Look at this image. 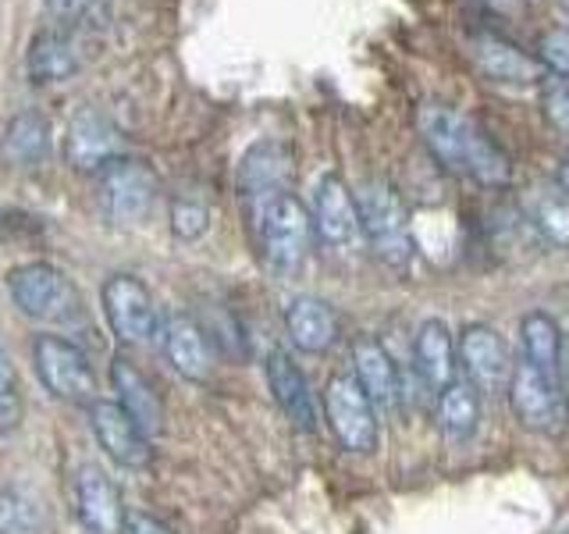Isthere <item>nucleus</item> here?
<instances>
[{
  "label": "nucleus",
  "mask_w": 569,
  "mask_h": 534,
  "mask_svg": "<svg viewBox=\"0 0 569 534\" xmlns=\"http://www.w3.org/2000/svg\"><path fill=\"white\" fill-rule=\"evenodd\" d=\"M417 132L423 139L427 154H431L449 175L470 178V182L485 189H502L512 182L509 154L498 147L470 115L456 111V107L438 103V100L420 103Z\"/></svg>",
  "instance_id": "f257e3e1"
},
{
  "label": "nucleus",
  "mask_w": 569,
  "mask_h": 534,
  "mask_svg": "<svg viewBox=\"0 0 569 534\" xmlns=\"http://www.w3.org/2000/svg\"><path fill=\"white\" fill-rule=\"evenodd\" d=\"M249 204V225H253V239L263 264L274 275H296L310 257L313 236V218L310 207L289 189L263 192Z\"/></svg>",
  "instance_id": "f03ea898"
},
{
  "label": "nucleus",
  "mask_w": 569,
  "mask_h": 534,
  "mask_svg": "<svg viewBox=\"0 0 569 534\" xmlns=\"http://www.w3.org/2000/svg\"><path fill=\"white\" fill-rule=\"evenodd\" d=\"M356 214H360V236L370 243L373 254L391 267H406L413 257V239H409L402 192L385 178H367L356 189Z\"/></svg>",
  "instance_id": "7ed1b4c3"
},
{
  "label": "nucleus",
  "mask_w": 569,
  "mask_h": 534,
  "mask_svg": "<svg viewBox=\"0 0 569 534\" xmlns=\"http://www.w3.org/2000/svg\"><path fill=\"white\" fill-rule=\"evenodd\" d=\"M8 296L18 310L47 325H71L82 317L76 281L47 260H29L8 271Z\"/></svg>",
  "instance_id": "20e7f679"
},
{
  "label": "nucleus",
  "mask_w": 569,
  "mask_h": 534,
  "mask_svg": "<svg viewBox=\"0 0 569 534\" xmlns=\"http://www.w3.org/2000/svg\"><path fill=\"white\" fill-rule=\"evenodd\" d=\"M157 196H160V178L147 160L121 154L97 171V207L111 225L129 228L147 221L153 214Z\"/></svg>",
  "instance_id": "39448f33"
},
{
  "label": "nucleus",
  "mask_w": 569,
  "mask_h": 534,
  "mask_svg": "<svg viewBox=\"0 0 569 534\" xmlns=\"http://www.w3.org/2000/svg\"><path fill=\"white\" fill-rule=\"evenodd\" d=\"M325 421L331 427V435L338 438L346 453L367 456L381 445V421L378 406L363 392V385L356 382V374L338 370L325 382Z\"/></svg>",
  "instance_id": "423d86ee"
},
{
  "label": "nucleus",
  "mask_w": 569,
  "mask_h": 534,
  "mask_svg": "<svg viewBox=\"0 0 569 534\" xmlns=\"http://www.w3.org/2000/svg\"><path fill=\"white\" fill-rule=\"evenodd\" d=\"M32 367L40 385L53 399L71 406L97 403V374L82 346H76L64 335H36L32 338Z\"/></svg>",
  "instance_id": "0eeeda50"
},
{
  "label": "nucleus",
  "mask_w": 569,
  "mask_h": 534,
  "mask_svg": "<svg viewBox=\"0 0 569 534\" xmlns=\"http://www.w3.org/2000/svg\"><path fill=\"white\" fill-rule=\"evenodd\" d=\"M100 307L107 317V328L114 332L121 346H150L153 338H160V314L157 299L147 289V281L118 271L100 285Z\"/></svg>",
  "instance_id": "6e6552de"
},
{
  "label": "nucleus",
  "mask_w": 569,
  "mask_h": 534,
  "mask_svg": "<svg viewBox=\"0 0 569 534\" xmlns=\"http://www.w3.org/2000/svg\"><path fill=\"white\" fill-rule=\"evenodd\" d=\"M456 349H459L462 378H467L480 396H502V392H509L516 364H512V353L502 332L485 325V320H470V325H462Z\"/></svg>",
  "instance_id": "1a4fd4ad"
},
{
  "label": "nucleus",
  "mask_w": 569,
  "mask_h": 534,
  "mask_svg": "<svg viewBox=\"0 0 569 534\" xmlns=\"http://www.w3.org/2000/svg\"><path fill=\"white\" fill-rule=\"evenodd\" d=\"M509 406L516 421H520L527 432H538V435H556L562 427V385H559V374L541 370L527 364L520 356V364L512 370V382H509Z\"/></svg>",
  "instance_id": "9d476101"
},
{
  "label": "nucleus",
  "mask_w": 569,
  "mask_h": 534,
  "mask_svg": "<svg viewBox=\"0 0 569 534\" xmlns=\"http://www.w3.org/2000/svg\"><path fill=\"white\" fill-rule=\"evenodd\" d=\"M86 409H89V427H93V438L107 453V459H114V467H121V471H150V463H153L150 438L142 435V427L118 406V399H97V403H89Z\"/></svg>",
  "instance_id": "9b49d317"
},
{
  "label": "nucleus",
  "mask_w": 569,
  "mask_h": 534,
  "mask_svg": "<svg viewBox=\"0 0 569 534\" xmlns=\"http://www.w3.org/2000/svg\"><path fill=\"white\" fill-rule=\"evenodd\" d=\"M310 218H313V236L331 249H346L356 236H360L356 192L346 186V178L338 171H325L313 182Z\"/></svg>",
  "instance_id": "f8f14e48"
},
{
  "label": "nucleus",
  "mask_w": 569,
  "mask_h": 534,
  "mask_svg": "<svg viewBox=\"0 0 569 534\" xmlns=\"http://www.w3.org/2000/svg\"><path fill=\"white\" fill-rule=\"evenodd\" d=\"M76 516L86 534H124L129 524L121 488L97 463H82L76 474Z\"/></svg>",
  "instance_id": "ddd939ff"
},
{
  "label": "nucleus",
  "mask_w": 569,
  "mask_h": 534,
  "mask_svg": "<svg viewBox=\"0 0 569 534\" xmlns=\"http://www.w3.org/2000/svg\"><path fill=\"white\" fill-rule=\"evenodd\" d=\"M121 157V132L97 107H79L64 129V160L76 171H100Z\"/></svg>",
  "instance_id": "4468645a"
},
{
  "label": "nucleus",
  "mask_w": 569,
  "mask_h": 534,
  "mask_svg": "<svg viewBox=\"0 0 569 534\" xmlns=\"http://www.w3.org/2000/svg\"><path fill=\"white\" fill-rule=\"evenodd\" d=\"M467 50H470V61L477 65L480 76L491 82L533 86L545 79V65L538 61V53L520 50L498 32H473L467 40Z\"/></svg>",
  "instance_id": "2eb2a0df"
},
{
  "label": "nucleus",
  "mask_w": 569,
  "mask_h": 534,
  "mask_svg": "<svg viewBox=\"0 0 569 534\" xmlns=\"http://www.w3.org/2000/svg\"><path fill=\"white\" fill-rule=\"evenodd\" d=\"M160 349H164L168 364L174 367L178 378H186L192 385L210 382V374H213L210 338L189 314L164 317V325H160Z\"/></svg>",
  "instance_id": "dca6fc26"
},
{
  "label": "nucleus",
  "mask_w": 569,
  "mask_h": 534,
  "mask_svg": "<svg viewBox=\"0 0 569 534\" xmlns=\"http://www.w3.org/2000/svg\"><path fill=\"white\" fill-rule=\"evenodd\" d=\"M267 374V388L278 403V409L284 417L292 421V427H299L302 435H313L317 432V399L310 392L307 374L299 370V364L292 360L284 349H271L263 364Z\"/></svg>",
  "instance_id": "f3484780"
},
{
  "label": "nucleus",
  "mask_w": 569,
  "mask_h": 534,
  "mask_svg": "<svg viewBox=\"0 0 569 534\" xmlns=\"http://www.w3.org/2000/svg\"><path fill=\"white\" fill-rule=\"evenodd\" d=\"M284 332H289V343L299 353L310 356L335 349L338 338H342L335 307L320 296H292L289 307H284Z\"/></svg>",
  "instance_id": "a211bd4d"
},
{
  "label": "nucleus",
  "mask_w": 569,
  "mask_h": 534,
  "mask_svg": "<svg viewBox=\"0 0 569 534\" xmlns=\"http://www.w3.org/2000/svg\"><path fill=\"white\" fill-rule=\"evenodd\" d=\"M111 385H114L118 406L142 427V435L157 438L164 432V399H160L153 382L129 360V356H114L111 360Z\"/></svg>",
  "instance_id": "6ab92c4d"
},
{
  "label": "nucleus",
  "mask_w": 569,
  "mask_h": 534,
  "mask_svg": "<svg viewBox=\"0 0 569 534\" xmlns=\"http://www.w3.org/2000/svg\"><path fill=\"white\" fill-rule=\"evenodd\" d=\"M456 360L459 349L449 325L441 317H427L413 335V367L423 388L435 392V396L441 388H449L456 382V367H459Z\"/></svg>",
  "instance_id": "aec40b11"
},
{
  "label": "nucleus",
  "mask_w": 569,
  "mask_h": 534,
  "mask_svg": "<svg viewBox=\"0 0 569 534\" xmlns=\"http://www.w3.org/2000/svg\"><path fill=\"white\" fill-rule=\"evenodd\" d=\"M352 374L363 385V392L373 399L378 409H391L402 399V378L399 367L391 360V353L378 343V338L360 335L352 338Z\"/></svg>",
  "instance_id": "412c9836"
},
{
  "label": "nucleus",
  "mask_w": 569,
  "mask_h": 534,
  "mask_svg": "<svg viewBox=\"0 0 569 534\" xmlns=\"http://www.w3.org/2000/svg\"><path fill=\"white\" fill-rule=\"evenodd\" d=\"M289 175H292V150L278 139H260L242 154L236 182H239V192L246 196V200H257V196H263V192L289 189L284 186L289 182Z\"/></svg>",
  "instance_id": "4be33fe9"
},
{
  "label": "nucleus",
  "mask_w": 569,
  "mask_h": 534,
  "mask_svg": "<svg viewBox=\"0 0 569 534\" xmlns=\"http://www.w3.org/2000/svg\"><path fill=\"white\" fill-rule=\"evenodd\" d=\"M79 47L64 29H43L29 40L26 50V76L32 86L64 82L79 71Z\"/></svg>",
  "instance_id": "5701e85b"
},
{
  "label": "nucleus",
  "mask_w": 569,
  "mask_h": 534,
  "mask_svg": "<svg viewBox=\"0 0 569 534\" xmlns=\"http://www.w3.org/2000/svg\"><path fill=\"white\" fill-rule=\"evenodd\" d=\"M53 132L40 111H18L0 136V154L11 168H40L50 157Z\"/></svg>",
  "instance_id": "b1692460"
},
{
  "label": "nucleus",
  "mask_w": 569,
  "mask_h": 534,
  "mask_svg": "<svg viewBox=\"0 0 569 534\" xmlns=\"http://www.w3.org/2000/svg\"><path fill=\"white\" fill-rule=\"evenodd\" d=\"M480 424V392L467 382L456 378L449 388L438 392V427L449 442H470Z\"/></svg>",
  "instance_id": "393cba45"
},
{
  "label": "nucleus",
  "mask_w": 569,
  "mask_h": 534,
  "mask_svg": "<svg viewBox=\"0 0 569 534\" xmlns=\"http://www.w3.org/2000/svg\"><path fill=\"white\" fill-rule=\"evenodd\" d=\"M0 534H47L43 495L22 481L0 485Z\"/></svg>",
  "instance_id": "a878e982"
},
{
  "label": "nucleus",
  "mask_w": 569,
  "mask_h": 534,
  "mask_svg": "<svg viewBox=\"0 0 569 534\" xmlns=\"http://www.w3.org/2000/svg\"><path fill=\"white\" fill-rule=\"evenodd\" d=\"M520 346H523V360L559 374V360H562V346L566 335L559 328V320L551 317L548 310H530L520 320Z\"/></svg>",
  "instance_id": "bb28decb"
},
{
  "label": "nucleus",
  "mask_w": 569,
  "mask_h": 534,
  "mask_svg": "<svg viewBox=\"0 0 569 534\" xmlns=\"http://www.w3.org/2000/svg\"><path fill=\"white\" fill-rule=\"evenodd\" d=\"M527 221L533 231L559 249H569V196L556 189H538L527 200Z\"/></svg>",
  "instance_id": "cd10ccee"
},
{
  "label": "nucleus",
  "mask_w": 569,
  "mask_h": 534,
  "mask_svg": "<svg viewBox=\"0 0 569 534\" xmlns=\"http://www.w3.org/2000/svg\"><path fill=\"white\" fill-rule=\"evenodd\" d=\"M26 421V396H22V378L11 360L8 346L0 343V435L18 432Z\"/></svg>",
  "instance_id": "c85d7f7f"
},
{
  "label": "nucleus",
  "mask_w": 569,
  "mask_h": 534,
  "mask_svg": "<svg viewBox=\"0 0 569 534\" xmlns=\"http://www.w3.org/2000/svg\"><path fill=\"white\" fill-rule=\"evenodd\" d=\"M210 228V207L207 200H200V196H178V200L171 204V231L174 239L182 243H196L203 239Z\"/></svg>",
  "instance_id": "c756f323"
},
{
  "label": "nucleus",
  "mask_w": 569,
  "mask_h": 534,
  "mask_svg": "<svg viewBox=\"0 0 569 534\" xmlns=\"http://www.w3.org/2000/svg\"><path fill=\"white\" fill-rule=\"evenodd\" d=\"M538 61L545 65L548 76L569 86V26H556L538 36Z\"/></svg>",
  "instance_id": "7c9ffc66"
},
{
  "label": "nucleus",
  "mask_w": 569,
  "mask_h": 534,
  "mask_svg": "<svg viewBox=\"0 0 569 534\" xmlns=\"http://www.w3.org/2000/svg\"><path fill=\"white\" fill-rule=\"evenodd\" d=\"M541 111L551 129L569 142V86H548L541 93Z\"/></svg>",
  "instance_id": "2f4dec72"
},
{
  "label": "nucleus",
  "mask_w": 569,
  "mask_h": 534,
  "mask_svg": "<svg viewBox=\"0 0 569 534\" xmlns=\"http://www.w3.org/2000/svg\"><path fill=\"white\" fill-rule=\"evenodd\" d=\"M43 8H47V14L53 18V22L68 26V22H76V18H82L89 8H93V0H43Z\"/></svg>",
  "instance_id": "473e14b6"
},
{
  "label": "nucleus",
  "mask_w": 569,
  "mask_h": 534,
  "mask_svg": "<svg viewBox=\"0 0 569 534\" xmlns=\"http://www.w3.org/2000/svg\"><path fill=\"white\" fill-rule=\"evenodd\" d=\"M124 534H174L160 516L153 513H129V524H124Z\"/></svg>",
  "instance_id": "72a5a7b5"
},
{
  "label": "nucleus",
  "mask_w": 569,
  "mask_h": 534,
  "mask_svg": "<svg viewBox=\"0 0 569 534\" xmlns=\"http://www.w3.org/2000/svg\"><path fill=\"white\" fill-rule=\"evenodd\" d=\"M556 186L569 196V160H562V165H559V171H556Z\"/></svg>",
  "instance_id": "f704fd0d"
},
{
  "label": "nucleus",
  "mask_w": 569,
  "mask_h": 534,
  "mask_svg": "<svg viewBox=\"0 0 569 534\" xmlns=\"http://www.w3.org/2000/svg\"><path fill=\"white\" fill-rule=\"evenodd\" d=\"M562 4H566V11H569V0H562Z\"/></svg>",
  "instance_id": "c9c22d12"
},
{
  "label": "nucleus",
  "mask_w": 569,
  "mask_h": 534,
  "mask_svg": "<svg viewBox=\"0 0 569 534\" xmlns=\"http://www.w3.org/2000/svg\"><path fill=\"white\" fill-rule=\"evenodd\" d=\"M566 534H569V531H566Z\"/></svg>",
  "instance_id": "e433bc0d"
}]
</instances>
